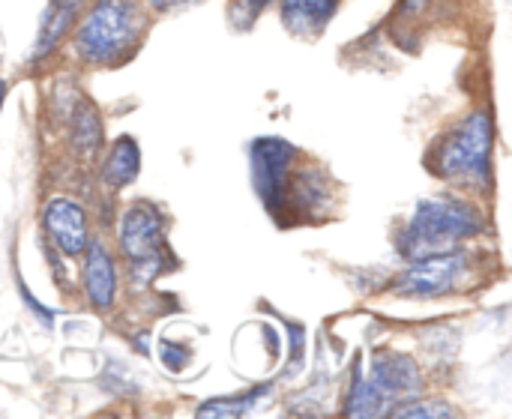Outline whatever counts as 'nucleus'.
<instances>
[{
  "label": "nucleus",
  "mask_w": 512,
  "mask_h": 419,
  "mask_svg": "<svg viewBox=\"0 0 512 419\" xmlns=\"http://www.w3.org/2000/svg\"><path fill=\"white\" fill-rule=\"evenodd\" d=\"M297 150L282 138H258L252 144V177L261 201L270 213H279L288 204V186L294 171Z\"/></svg>",
  "instance_id": "5"
},
{
  "label": "nucleus",
  "mask_w": 512,
  "mask_h": 419,
  "mask_svg": "<svg viewBox=\"0 0 512 419\" xmlns=\"http://www.w3.org/2000/svg\"><path fill=\"white\" fill-rule=\"evenodd\" d=\"M141 27L144 18L135 0H96L75 33V48L87 63H108L126 54Z\"/></svg>",
  "instance_id": "2"
},
{
  "label": "nucleus",
  "mask_w": 512,
  "mask_h": 419,
  "mask_svg": "<svg viewBox=\"0 0 512 419\" xmlns=\"http://www.w3.org/2000/svg\"><path fill=\"white\" fill-rule=\"evenodd\" d=\"M21 294H24V303H27V306H30V309H33V312H36V315H39V318H42L45 324H51V318H54V315H51L48 309H42V306H39V303L33 300V294H30V291H27L24 285H21Z\"/></svg>",
  "instance_id": "18"
},
{
  "label": "nucleus",
  "mask_w": 512,
  "mask_h": 419,
  "mask_svg": "<svg viewBox=\"0 0 512 419\" xmlns=\"http://www.w3.org/2000/svg\"><path fill=\"white\" fill-rule=\"evenodd\" d=\"M369 381L384 393L390 408L405 402V399H414L420 393V387H423L417 363L411 357H405V354H390V351L375 357Z\"/></svg>",
  "instance_id": "7"
},
{
  "label": "nucleus",
  "mask_w": 512,
  "mask_h": 419,
  "mask_svg": "<svg viewBox=\"0 0 512 419\" xmlns=\"http://www.w3.org/2000/svg\"><path fill=\"white\" fill-rule=\"evenodd\" d=\"M345 411L351 417H381V414L390 411V402L384 399V393L372 381H357Z\"/></svg>",
  "instance_id": "14"
},
{
  "label": "nucleus",
  "mask_w": 512,
  "mask_h": 419,
  "mask_svg": "<svg viewBox=\"0 0 512 419\" xmlns=\"http://www.w3.org/2000/svg\"><path fill=\"white\" fill-rule=\"evenodd\" d=\"M339 0H282V21L291 33L315 36L333 18Z\"/></svg>",
  "instance_id": "10"
},
{
  "label": "nucleus",
  "mask_w": 512,
  "mask_h": 419,
  "mask_svg": "<svg viewBox=\"0 0 512 419\" xmlns=\"http://www.w3.org/2000/svg\"><path fill=\"white\" fill-rule=\"evenodd\" d=\"M138 168H141V153H138V144L135 138L129 135H120L111 150H108V159L102 165V180L114 189L132 183L138 177Z\"/></svg>",
  "instance_id": "12"
},
{
  "label": "nucleus",
  "mask_w": 512,
  "mask_h": 419,
  "mask_svg": "<svg viewBox=\"0 0 512 419\" xmlns=\"http://www.w3.org/2000/svg\"><path fill=\"white\" fill-rule=\"evenodd\" d=\"M264 393H267V387H258V390H252V393L240 396V399H213V402H207V405H201V408H198V417H207V419L243 417V414H249V411L255 408V402H258Z\"/></svg>",
  "instance_id": "15"
},
{
  "label": "nucleus",
  "mask_w": 512,
  "mask_h": 419,
  "mask_svg": "<svg viewBox=\"0 0 512 419\" xmlns=\"http://www.w3.org/2000/svg\"><path fill=\"white\" fill-rule=\"evenodd\" d=\"M492 117L489 114H471L465 123H459L438 150V171L462 186H489L492 174Z\"/></svg>",
  "instance_id": "3"
},
{
  "label": "nucleus",
  "mask_w": 512,
  "mask_h": 419,
  "mask_svg": "<svg viewBox=\"0 0 512 419\" xmlns=\"http://www.w3.org/2000/svg\"><path fill=\"white\" fill-rule=\"evenodd\" d=\"M267 3H270V0H234V21H237L240 27L252 24L255 15H261V12L267 9Z\"/></svg>",
  "instance_id": "17"
},
{
  "label": "nucleus",
  "mask_w": 512,
  "mask_h": 419,
  "mask_svg": "<svg viewBox=\"0 0 512 419\" xmlns=\"http://www.w3.org/2000/svg\"><path fill=\"white\" fill-rule=\"evenodd\" d=\"M84 6H87V0H51L48 9H45V15H42L39 39H36L33 54H36V57L48 54V51L66 36V30L75 24V18L81 15Z\"/></svg>",
  "instance_id": "11"
},
{
  "label": "nucleus",
  "mask_w": 512,
  "mask_h": 419,
  "mask_svg": "<svg viewBox=\"0 0 512 419\" xmlns=\"http://www.w3.org/2000/svg\"><path fill=\"white\" fill-rule=\"evenodd\" d=\"M177 3H183V0H150V6H156V9H171Z\"/></svg>",
  "instance_id": "20"
},
{
  "label": "nucleus",
  "mask_w": 512,
  "mask_h": 419,
  "mask_svg": "<svg viewBox=\"0 0 512 419\" xmlns=\"http://www.w3.org/2000/svg\"><path fill=\"white\" fill-rule=\"evenodd\" d=\"M387 414H393V417L399 419H450L456 417V411L450 408V405H444V402H417V399H405V402H399V405H393Z\"/></svg>",
  "instance_id": "16"
},
{
  "label": "nucleus",
  "mask_w": 512,
  "mask_h": 419,
  "mask_svg": "<svg viewBox=\"0 0 512 419\" xmlns=\"http://www.w3.org/2000/svg\"><path fill=\"white\" fill-rule=\"evenodd\" d=\"M84 258V291L96 309H108L117 294V270L102 243H90Z\"/></svg>",
  "instance_id": "9"
},
{
  "label": "nucleus",
  "mask_w": 512,
  "mask_h": 419,
  "mask_svg": "<svg viewBox=\"0 0 512 419\" xmlns=\"http://www.w3.org/2000/svg\"><path fill=\"white\" fill-rule=\"evenodd\" d=\"M429 3H432V0H405V3H402V12H405V15H417V12H423Z\"/></svg>",
  "instance_id": "19"
},
{
  "label": "nucleus",
  "mask_w": 512,
  "mask_h": 419,
  "mask_svg": "<svg viewBox=\"0 0 512 419\" xmlns=\"http://www.w3.org/2000/svg\"><path fill=\"white\" fill-rule=\"evenodd\" d=\"M465 267H468V261H465V255L459 249L417 258L402 273V279L396 282V291L402 297H420V300L444 297V294H450L456 288V282L465 273Z\"/></svg>",
  "instance_id": "6"
},
{
  "label": "nucleus",
  "mask_w": 512,
  "mask_h": 419,
  "mask_svg": "<svg viewBox=\"0 0 512 419\" xmlns=\"http://www.w3.org/2000/svg\"><path fill=\"white\" fill-rule=\"evenodd\" d=\"M45 231L54 240V246L63 255H81L87 249V216L84 210L69 201V198H54L48 201L45 213H42Z\"/></svg>",
  "instance_id": "8"
},
{
  "label": "nucleus",
  "mask_w": 512,
  "mask_h": 419,
  "mask_svg": "<svg viewBox=\"0 0 512 419\" xmlns=\"http://www.w3.org/2000/svg\"><path fill=\"white\" fill-rule=\"evenodd\" d=\"M483 231V216L468 204L456 198H429L414 207L411 222L405 225L399 246L402 255L417 261L426 255L453 252L462 240Z\"/></svg>",
  "instance_id": "1"
},
{
  "label": "nucleus",
  "mask_w": 512,
  "mask_h": 419,
  "mask_svg": "<svg viewBox=\"0 0 512 419\" xmlns=\"http://www.w3.org/2000/svg\"><path fill=\"white\" fill-rule=\"evenodd\" d=\"M69 129H72L75 150H81L84 156H93L99 150V144H102V120H99V111L87 99H78L75 102Z\"/></svg>",
  "instance_id": "13"
},
{
  "label": "nucleus",
  "mask_w": 512,
  "mask_h": 419,
  "mask_svg": "<svg viewBox=\"0 0 512 419\" xmlns=\"http://www.w3.org/2000/svg\"><path fill=\"white\" fill-rule=\"evenodd\" d=\"M162 246H165V228L159 210L144 201L126 207V213L120 216V249L132 264L138 282H150L159 273Z\"/></svg>",
  "instance_id": "4"
},
{
  "label": "nucleus",
  "mask_w": 512,
  "mask_h": 419,
  "mask_svg": "<svg viewBox=\"0 0 512 419\" xmlns=\"http://www.w3.org/2000/svg\"><path fill=\"white\" fill-rule=\"evenodd\" d=\"M3 96H6V81L0 78V105H3Z\"/></svg>",
  "instance_id": "21"
}]
</instances>
